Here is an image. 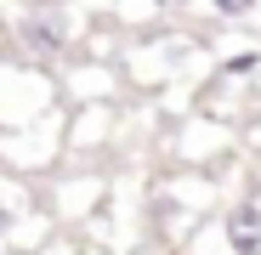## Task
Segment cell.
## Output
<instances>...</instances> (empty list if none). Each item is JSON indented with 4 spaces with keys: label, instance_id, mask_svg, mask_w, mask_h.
I'll return each mask as SVG.
<instances>
[{
    "label": "cell",
    "instance_id": "cell-1",
    "mask_svg": "<svg viewBox=\"0 0 261 255\" xmlns=\"http://www.w3.org/2000/svg\"><path fill=\"white\" fill-rule=\"evenodd\" d=\"M210 204H216V182L204 170H165L159 182H148V233L159 244L199 238Z\"/></svg>",
    "mask_w": 261,
    "mask_h": 255
},
{
    "label": "cell",
    "instance_id": "cell-2",
    "mask_svg": "<svg viewBox=\"0 0 261 255\" xmlns=\"http://www.w3.org/2000/svg\"><path fill=\"white\" fill-rule=\"evenodd\" d=\"M63 108V79L40 63L0 57V131H23V125L46 119Z\"/></svg>",
    "mask_w": 261,
    "mask_h": 255
},
{
    "label": "cell",
    "instance_id": "cell-3",
    "mask_svg": "<svg viewBox=\"0 0 261 255\" xmlns=\"http://www.w3.org/2000/svg\"><path fill=\"white\" fill-rule=\"evenodd\" d=\"M68 153V114H46L23 131H0V170L6 176H51Z\"/></svg>",
    "mask_w": 261,
    "mask_h": 255
},
{
    "label": "cell",
    "instance_id": "cell-4",
    "mask_svg": "<svg viewBox=\"0 0 261 255\" xmlns=\"http://www.w3.org/2000/svg\"><path fill=\"white\" fill-rule=\"evenodd\" d=\"M227 153H239V131L227 119H210V114H188L176 125V136H170L176 170H210V164H222Z\"/></svg>",
    "mask_w": 261,
    "mask_h": 255
},
{
    "label": "cell",
    "instance_id": "cell-5",
    "mask_svg": "<svg viewBox=\"0 0 261 255\" xmlns=\"http://www.w3.org/2000/svg\"><path fill=\"white\" fill-rule=\"evenodd\" d=\"M176 57H182V40L176 34H130L125 46H119V68H125V79L130 85H142V91H165L170 79H188V74H176Z\"/></svg>",
    "mask_w": 261,
    "mask_h": 255
},
{
    "label": "cell",
    "instance_id": "cell-6",
    "mask_svg": "<svg viewBox=\"0 0 261 255\" xmlns=\"http://www.w3.org/2000/svg\"><path fill=\"white\" fill-rule=\"evenodd\" d=\"M114 193V176L102 170H68L51 182V221L57 227H91L102 216V204Z\"/></svg>",
    "mask_w": 261,
    "mask_h": 255
},
{
    "label": "cell",
    "instance_id": "cell-7",
    "mask_svg": "<svg viewBox=\"0 0 261 255\" xmlns=\"http://www.w3.org/2000/svg\"><path fill=\"white\" fill-rule=\"evenodd\" d=\"M63 102L68 108H85V102H119V79H125V68L114 63V57H74L63 74Z\"/></svg>",
    "mask_w": 261,
    "mask_h": 255
},
{
    "label": "cell",
    "instance_id": "cell-8",
    "mask_svg": "<svg viewBox=\"0 0 261 255\" xmlns=\"http://www.w3.org/2000/svg\"><path fill=\"white\" fill-rule=\"evenodd\" d=\"M216 255H261V193H239L216 210Z\"/></svg>",
    "mask_w": 261,
    "mask_h": 255
},
{
    "label": "cell",
    "instance_id": "cell-9",
    "mask_svg": "<svg viewBox=\"0 0 261 255\" xmlns=\"http://www.w3.org/2000/svg\"><path fill=\"white\" fill-rule=\"evenodd\" d=\"M119 136V108L114 102H85V108H68V153L91 159V153H108Z\"/></svg>",
    "mask_w": 261,
    "mask_h": 255
},
{
    "label": "cell",
    "instance_id": "cell-10",
    "mask_svg": "<svg viewBox=\"0 0 261 255\" xmlns=\"http://www.w3.org/2000/svg\"><path fill=\"white\" fill-rule=\"evenodd\" d=\"M165 12H170V0H108V23L119 34H153Z\"/></svg>",
    "mask_w": 261,
    "mask_h": 255
},
{
    "label": "cell",
    "instance_id": "cell-11",
    "mask_svg": "<svg viewBox=\"0 0 261 255\" xmlns=\"http://www.w3.org/2000/svg\"><path fill=\"white\" fill-rule=\"evenodd\" d=\"M17 182H23V176H12V182L0 176V255L12 249V238H17V227H23V221L34 216V210H29V193H23Z\"/></svg>",
    "mask_w": 261,
    "mask_h": 255
},
{
    "label": "cell",
    "instance_id": "cell-12",
    "mask_svg": "<svg viewBox=\"0 0 261 255\" xmlns=\"http://www.w3.org/2000/svg\"><path fill=\"white\" fill-rule=\"evenodd\" d=\"M182 6L210 23H255L261 17V0H182Z\"/></svg>",
    "mask_w": 261,
    "mask_h": 255
},
{
    "label": "cell",
    "instance_id": "cell-13",
    "mask_svg": "<svg viewBox=\"0 0 261 255\" xmlns=\"http://www.w3.org/2000/svg\"><path fill=\"white\" fill-rule=\"evenodd\" d=\"M34 255H108V249H97V244H74V238H51L46 249H34Z\"/></svg>",
    "mask_w": 261,
    "mask_h": 255
},
{
    "label": "cell",
    "instance_id": "cell-14",
    "mask_svg": "<svg viewBox=\"0 0 261 255\" xmlns=\"http://www.w3.org/2000/svg\"><path fill=\"white\" fill-rule=\"evenodd\" d=\"M244 148H250V153H261V114H255V119H244Z\"/></svg>",
    "mask_w": 261,
    "mask_h": 255
},
{
    "label": "cell",
    "instance_id": "cell-15",
    "mask_svg": "<svg viewBox=\"0 0 261 255\" xmlns=\"http://www.w3.org/2000/svg\"><path fill=\"white\" fill-rule=\"evenodd\" d=\"M250 91H255V102H261V63L250 68Z\"/></svg>",
    "mask_w": 261,
    "mask_h": 255
},
{
    "label": "cell",
    "instance_id": "cell-16",
    "mask_svg": "<svg viewBox=\"0 0 261 255\" xmlns=\"http://www.w3.org/2000/svg\"><path fill=\"white\" fill-rule=\"evenodd\" d=\"M137 255H176V249H137Z\"/></svg>",
    "mask_w": 261,
    "mask_h": 255
}]
</instances>
